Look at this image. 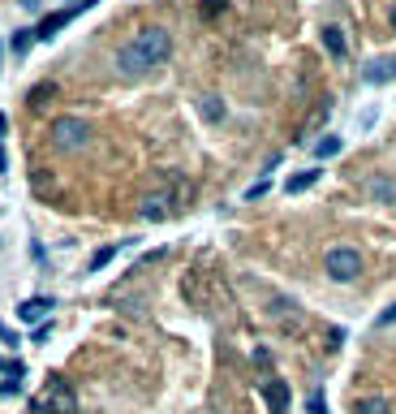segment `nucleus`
<instances>
[{
	"mask_svg": "<svg viewBox=\"0 0 396 414\" xmlns=\"http://www.w3.org/2000/svg\"><path fill=\"white\" fill-rule=\"evenodd\" d=\"M168 57H173V35L164 26H147L117 52V69H121V78H142V74L159 69Z\"/></svg>",
	"mask_w": 396,
	"mask_h": 414,
	"instance_id": "f257e3e1",
	"label": "nucleus"
},
{
	"mask_svg": "<svg viewBox=\"0 0 396 414\" xmlns=\"http://www.w3.org/2000/svg\"><path fill=\"white\" fill-rule=\"evenodd\" d=\"M186 190H190V186H186L181 177H168V181H164V190H151V194L142 198L138 216H142V220H168V216H173L177 207H181Z\"/></svg>",
	"mask_w": 396,
	"mask_h": 414,
	"instance_id": "f03ea898",
	"label": "nucleus"
},
{
	"mask_svg": "<svg viewBox=\"0 0 396 414\" xmlns=\"http://www.w3.org/2000/svg\"><path fill=\"white\" fill-rule=\"evenodd\" d=\"M323 268H327V276L336 285H353L362 276V250L358 246H332L323 254Z\"/></svg>",
	"mask_w": 396,
	"mask_h": 414,
	"instance_id": "7ed1b4c3",
	"label": "nucleus"
},
{
	"mask_svg": "<svg viewBox=\"0 0 396 414\" xmlns=\"http://www.w3.org/2000/svg\"><path fill=\"white\" fill-rule=\"evenodd\" d=\"M91 142V125L82 117H56L52 121V147L61 151H82Z\"/></svg>",
	"mask_w": 396,
	"mask_h": 414,
	"instance_id": "20e7f679",
	"label": "nucleus"
},
{
	"mask_svg": "<svg viewBox=\"0 0 396 414\" xmlns=\"http://www.w3.org/2000/svg\"><path fill=\"white\" fill-rule=\"evenodd\" d=\"M39 410H47V414H74V410H78L74 388H69L61 376H52V380H47V388L39 393Z\"/></svg>",
	"mask_w": 396,
	"mask_h": 414,
	"instance_id": "39448f33",
	"label": "nucleus"
},
{
	"mask_svg": "<svg viewBox=\"0 0 396 414\" xmlns=\"http://www.w3.org/2000/svg\"><path fill=\"white\" fill-rule=\"evenodd\" d=\"M271 320H276V328H280V332H289V337H298V332L306 328L302 306H298L293 298H285V293H276V298H271Z\"/></svg>",
	"mask_w": 396,
	"mask_h": 414,
	"instance_id": "423d86ee",
	"label": "nucleus"
},
{
	"mask_svg": "<svg viewBox=\"0 0 396 414\" xmlns=\"http://www.w3.org/2000/svg\"><path fill=\"white\" fill-rule=\"evenodd\" d=\"M78 9H82V5H69V9H61V13H47V18L35 26V39H52V35L61 30L65 22H74V18H78Z\"/></svg>",
	"mask_w": 396,
	"mask_h": 414,
	"instance_id": "0eeeda50",
	"label": "nucleus"
},
{
	"mask_svg": "<svg viewBox=\"0 0 396 414\" xmlns=\"http://www.w3.org/2000/svg\"><path fill=\"white\" fill-rule=\"evenodd\" d=\"M319 39H323V47L332 52V61H345V57H349V43H345V30H341V26H323Z\"/></svg>",
	"mask_w": 396,
	"mask_h": 414,
	"instance_id": "6e6552de",
	"label": "nucleus"
},
{
	"mask_svg": "<svg viewBox=\"0 0 396 414\" xmlns=\"http://www.w3.org/2000/svg\"><path fill=\"white\" fill-rule=\"evenodd\" d=\"M362 78H366L370 86H383V82L396 78V61H392V57H379V61H370V65L362 69Z\"/></svg>",
	"mask_w": 396,
	"mask_h": 414,
	"instance_id": "1a4fd4ad",
	"label": "nucleus"
},
{
	"mask_svg": "<svg viewBox=\"0 0 396 414\" xmlns=\"http://www.w3.org/2000/svg\"><path fill=\"white\" fill-rule=\"evenodd\" d=\"M52 306H56L52 298H26V302L18 306V320H26V324H43V315H47Z\"/></svg>",
	"mask_w": 396,
	"mask_h": 414,
	"instance_id": "9d476101",
	"label": "nucleus"
},
{
	"mask_svg": "<svg viewBox=\"0 0 396 414\" xmlns=\"http://www.w3.org/2000/svg\"><path fill=\"white\" fill-rule=\"evenodd\" d=\"M366 190H370L375 203H396V177H387V173H375L366 181Z\"/></svg>",
	"mask_w": 396,
	"mask_h": 414,
	"instance_id": "9b49d317",
	"label": "nucleus"
},
{
	"mask_svg": "<svg viewBox=\"0 0 396 414\" xmlns=\"http://www.w3.org/2000/svg\"><path fill=\"white\" fill-rule=\"evenodd\" d=\"M267 405H271V414H285L289 410V384L285 380H271L267 384Z\"/></svg>",
	"mask_w": 396,
	"mask_h": 414,
	"instance_id": "f8f14e48",
	"label": "nucleus"
},
{
	"mask_svg": "<svg viewBox=\"0 0 396 414\" xmlns=\"http://www.w3.org/2000/svg\"><path fill=\"white\" fill-rule=\"evenodd\" d=\"M319 173H323V169H302V173H293V177L285 181V190H289V194H302V190H310V186L319 181Z\"/></svg>",
	"mask_w": 396,
	"mask_h": 414,
	"instance_id": "ddd939ff",
	"label": "nucleus"
},
{
	"mask_svg": "<svg viewBox=\"0 0 396 414\" xmlns=\"http://www.w3.org/2000/svg\"><path fill=\"white\" fill-rule=\"evenodd\" d=\"M198 113H203V121L220 125V121H224V103H220V95H203V103H198Z\"/></svg>",
	"mask_w": 396,
	"mask_h": 414,
	"instance_id": "4468645a",
	"label": "nucleus"
},
{
	"mask_svg": "<svg viewBox=\"0 0 396 414\" xmlns=\"http://www.w3.org/2000/svg\"><path fill=\"white\" fill-rule=\"evenodd\" d=\"M341 147H345V138H341V134H323V138L315 142V155H319V160H332V155L341 151Z\"/></svg>",
	"mask_w": 396,
	"mask_h": 414,
	"instance_id": "2eb2a0df",
	"label": "nucleus"
},
{
	"mask_svg": "<svg viewBox=\"0 0 396 414\" xmlns=\"http://www.w3.org/2000/svg\"><path fill=\"white\" fill-rule=\"evenodd\" d=\"M353 414H387V401H383V397H362V401L353 405Z\"/></svg>",
	"mask_w": 396,
	"mask_h": 414,
	"instance_id": "dca6fc26",
	"label": "nucleus"
},
{
	"mask_svg": "<svg viewBox=\"0 0 396 414\" xmlns=\"http://www.w3.org/2000/svg\"><path fill=\"white\" fill-rule=\"evenodd\" d=\"M112 254H117V246H103V250H95V254H91V272L108 268V264H112Z\"/></svg>",
	"mask_w": 396,
	"mask_h": 414,
	"instance_id": "f3484780",
	"label": "nucleus"
},
{
	"mask_svg": "<svg viewBox=\"0 0 396 414\" xmlns=\"http://www.w3.org/2000/svg\"><path fill=\"white\" fill-rule=\"evenodd\" d=\"M229 9V0H203V18H220Z\"/></svg>",
	"mask_w": 396,
	"mask_h": 414,
	"instance_id": "a211bd4d",
	"label": "nucleus"
},
{
	"mask_svg": "<svg viewBox=\"0 0 396 414\" xmlns=\"http://www.w3.org/2000/svg\"><path fill=\"white\" fill-rule=\"evenodd\" d=\"M30 43H35V30H18V35H13V52H18V57H22Z\"/></svg>",
	"mask_w": 396,
	"mask_h": 414,
	"instance_id": "6ab92c4d",
	"label": "nucleus"
},
{
	"mask_svg": "<svg viewBox=\"0 0 396 414\" xmlns=\"http://www.w3.org/2000/svg\"><path fill=\"white\" fill-rule=\"evenodd\" d=\"M254 367H263V371L271 367V349H267V345H259V349H254Z\"/></svg>",
	"mask_w": 396,
	"mask_h": 414,
	"instance_id": "aec40b11",
	"label": "nucleus"
},
{
	"mask_svg": "<svg viewBox=\"0 0 396 414\" xmlns=\"http://www.w3.org/2000/svg\"><path fill=\"white\" fill-rule=\"evenodd\" d=\"M52 91H56V86H47V82H43V86H35V91H30V103H35V108H39V103H43V99L52 95Z\"/></svg>",
	"mask_w": 396,
	"mask_h": 414,
	"instance_id": "412c9836",
	"label": "nucleus"
},
{
	"mask_svg": "<svg viewBox=\"0 0 396 414\" xmlns=\"http://www.w3.org/2000/svg\"><path fill=\"white\" fill-rule=\"evenodd\" d=\"M310 414H327V397H323V388L310 397Z\"/></svg>",
	"mask_w": 396,
	"mask_h": 414,
	"instance_id": "4be33fe9",
	"label": "nucleus"
},
{
	"mask_svg": "<svg viewBox=\"0 0 396 414\" xmlns=\"http://www.w3.org/2000/svg\"><path fill=\"white\" fill-rule=\"evenodd\" d=\"M341 341H345L341 328H327V349H341Z\"/></svg>",
	"mask_w": 396,
	"mask_h": 414,
	"instance_id": "5701e85b",
	"label": "nucleus"
},
{
	"mask_svg": "<svg viewBox=\"0 0 396 414\" xmlns=\"http://www.w3.org/2000/svg\"><path fill=\"white\" fill-rule=\"evenodd\" d=\"M263 194H267V181H254V186L246 190V198H263Z\"/></svg>",
	"mask_w": 396,
	"mask_h": 414,
	"instance_id": "b1692460",
	"label": "nucleus"
},
{
	"mask_svg": "<svg viewBox=\"0 0 396 414\" xmlns=\"http://www.w3.org/2000/svg\"><path fill=\"white\" fill-rule=\"evenodd\" d=\"M47 337H52V324H39V328H35V345H43Z\"/></svg>",
	"mask_w": 396,
	"mask_h": 414,
	"instance_id": "393cba45",
	"label": "nucleus"
},
{
	"mask_svg": "<svg viewBox=\"0 0 396 414\" xmlns=\"http://www.w3.org/2000/svg\"><path fill=\"white\" fill-rule=\"evenodd\" d=\"M0 341H5V345H18V332H9L5 324H0Z\"/></svg>",
	"mask_w": 396,
	"mask_h": 414,
	"instance_id": "a878e982",
	"label": "nucleus"
},
{
	"mask_svg": "<svg viewBox=\"0 0 396 414\" xmlns=\"http://www.w3.org/2000/svg\"><path fill=\"white\" fill-rule=\"evenodd\" d=\"M392 320H396V302H392V306L383 310V315H379V324H392Z\"/></svg>",
	"mask_w": 396,
	"mask_h": 414,
	"instance_id": "bb28decb",
	"label": "nucleus"
},
{
	"mask_svg": "<svg viewBox=\"0 0 396 414\" xmlns=\"http://www.w3.org/2000/svg\"><path fill=\"white\" fill-rule=\"evenodd\" d=\"M9 134V121H5V113H0V138H5Z\"/></svg>",
	"mask_w": 396,
	"mask_h": 414,
	"instance_id": "cd10ccee",
	"label": "nucleus"
},
{
	"mask_svg": "<svg viewBox=\"0 0 396 414\" xmlns=\"http://www.w3.org/2000/svg\"><path fill=\"white\" fill-rule=\"evenodd\" d=\"M5 164H9V160H5V147H0V173H5Z\"/></svg>",
	"mask_w": 396,
	"mask_h": 414,
	"instance_id": "c85d7f7f",
	"label": "nucleus"
},
{
	"mask_svg": "<svg viewBox=\"0 0 396 414\" xmlns=\"http://www.w3.org/2000/svg\"><path fill=\"white\" fill-rule=\"evenodd\" d=\"M392 30H396V9H392Z\"/></svg>",
	"mask_w": 396,
	"mask_h": 414,
	"instance_id": "c756f323",
	"label": "nucleus"
},
{
	"mask_svg": "<svg viewBox=\"0 0 396 414\" xmlns=\"http://www.w3.org/2000/svg\"><path fill=\"white\" fill-rule=\"evenodd\" d=\"M0 367H5V362H0Z\"/></svg>",
	"mask_w": 396,
	"mask_h": 414,
	"instance_id": "7c9ffc66",
	"label": "nucleus"
}]
</instances>
